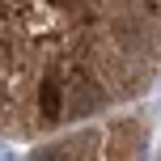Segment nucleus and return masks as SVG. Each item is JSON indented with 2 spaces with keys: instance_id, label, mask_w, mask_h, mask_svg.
<instances>
[{
  "instance_id": "nucleus-1",
  "label": "nucleus",
  "mask_w": 161,
  "mask_h": 161,
  "mask_svg": "<svg viewBox=\"0 0 161 161\" xmlns=\"http://www.w3.org/2000/svg\"><path fill=\"white\" fill-rule=\"evenodd\" d=\"M38 114L47 123H55L59 114H64V85H59V76H47L38 85Z\"/></svg>"
}]
</instances>
